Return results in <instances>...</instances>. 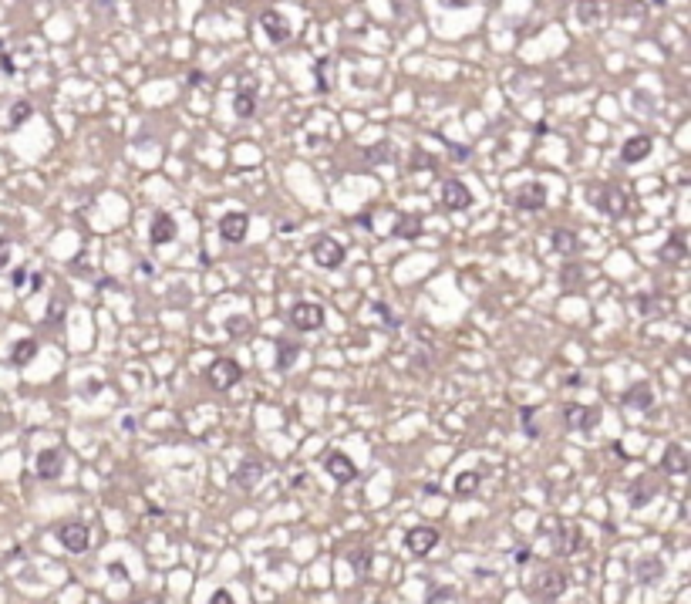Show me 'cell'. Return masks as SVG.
I'll list each match as a JSON object with an SVG mask.
<instances>
[{
  "label": "cell",
  "instance_id": "obj_5",
  "mask_svg": "<svg viewBox=\"0 0 691 604\" xmlns=\"http://www.w3.org/2000/svg\"><path fill=\"white\" fill-rule=\"evenodd\" d=\"M597 418H600V412L590 409V405H577V402L563 405V422H567V429H573V433H590L597 425Z\"/></svg>",
  "mask_w": 691,
  "mask_h": 604
},
{
  "label": "cell",
  "instance_id": "obj_34",
  "mask_svg": "<svg viewBox=\"0 0 691 604\" xmlns=\"http://www.w3.org/2000/svg\"><path fill=\"white\" fill-rule=\"evenodd\" d=\"M432 166H435V159L425 155L422 149H415V152H412V169H432Z\"/></svg>",
  "mask_w": 691,
  "mask_h": 604
},
{
  "label": "cell",
  "instance_id": "obj_10",
  "mask_svg": "<svg viewBox=\"0 0 691 604\" xmlns=\"http://www.w3.org/2000/svg\"><path fill=\"white\" fill-rule=\"evenodd\" d=\"M442 206L452 210V213L469 210V206H472V193H469V186H465L462 179H446V186H442Z\"/></svg>",
  "mask_w": 691,
  "mask_h": 604
},
{
  "label": "cell",
  "instance_id": "obj_31",
  "mask_svg": "<svg viewBox=\"0 0 691 604\" xmlns=\"http://www.w3.org/2000/svg\"><path fill=\"white\" fill-rule=\"evenodd\" d=\"M31 102H17L14 109H11V125H24L27 119H31Z\"/></svg>",
  "mask_w": 691,
  "mask_h": 604
},
{
  "label": "cell",
  "instance_id": "obj_21",
  "mask_svg": "<svg viewBox=\"0 0 691 604\" xmlns=\"http://www.w3.org/2000/svg\"><path fill=\"white\" fill-rule=\"evenodd\" d=\"M391 233H395L398 240H418V236H422V217H418V213H398Z\"/></svg>",
  "mask_w": 691,
  "mask_h": 604
},
{
  "label": "cell",
  "instance_id": "obj_36",
  "mask_svg": "<svg viewBox=\"0 0 691 604\" xmlns=\"http://www.w3.org/2000/svg\"><path fill=\"white\" fill-rule=\"evenodd\" d=\"M209 604H236L233 601V594L226 588H219V591H213V598H209Z\"/></svg>",
  "mask_w": 691,
  "mask_h": 604
},
{
  "label": "cell",
  "instance_id": "obj_12",
  "mask_svg": "<svg viewBox=\"0 0 691 604\" xmlns=\"http://www.w3.org/2000/svg\"><path fill=\"white\" fill-rule=\"evenodd\" d=\"M405 547L412 550L415 557H425L429 550H435V547H439V530H432V527H412L408 533H405Z\"/></svg>",
  "mask_w": 691,
  "mask_h": 604
},
{
  "label": "cell",
  "instance_id": "obj_7",
  "mask_svg": "<svg viewBox=\"0 0 691 604\" xmlns=\"http://www.w3.org/2000/svg\"><path fill=\"white\" fill-rule=\"evenodd\" d=\"M246 230H250V217L240 213V210H233V213H223V217H219V236H223L226 243H243Z\"/></svg>",
  "mask_w": 691,
  "mask_h": 604
},
{
  "label": "cell",
  "instance_id": "obj_30",
  "mask_svg": "<svg viewBox=\"0 0 691 604\" xmlns=\"http://www.w3.org/2000/svg\"><path fill=\"white\" fill-rule=\"evenodd\" d=\"M331 64H334V58H321V61H317V68H314V78H317V92H331V78H327Z\"/></svg>",
  "mask_w": 691,
  "mask_h": 604
},
{
  "label": "cell",
  "instance_id": "obj_14",
  "mask_svg": "<svg viewBox=\"0 0 691 604\" xmlns=\"http://www.w3.org/2000/svg\"><path fill=\"white\" fill-rule=\"evenodd\" d=\"M516 210H522V213H537V210H543L546 206V186L543 183H526V186L516 189Z\"/></svg>",
  "mask_w": 691,
  "mask_h": 604
},
{
  "label": "cell",
  "instance_id": "obj_15",
  "mask_svg": "<svg viewBox=\"0 0 691 604\" xmlns=\"http://www.w3.org/2000/svg\"><path fill=\"white\" fill-rule=\"evenodd\" d=\"M661 469L668 473V476H685L691 469V459H688V449L681 446V442H671L664 456H661Z\"/></svg>",
  "mask_w": 691,
  "mask_h": 604
},
{
  "label": "cell",
  "instance_id": "obj_16",
  "mask_svg": "<svg viewBox=\"0 0 691 604\" xmlns=\"http://www.w3.org/2000/svg\"><path fill=\"white\" fill-rule=\"evenodd\" d=\"M651 149H654V139H651V135H630V139L624 142V149H620V162H624V166H637V162H644L647 155H651Z\"/></svg>",
  "mask_w": 691,
  "mask_h": 604
},
{
  "label": "cell",
  "instance_id": "obj_25",
  "mask_svg": "<svg viewBox=\"0 0 691 604\" xmlns=\"http://www.w3.org/2000/svg\"><path fill=\"white\" fill-rule=\"evenodd\" d=\"M37 355V341L34 338H24V341H17L14 348H11V365H17V368H24L31 358Z\"/></svg>",
  "mask_w": 691,
  "mask_h": 604
},
{
  "label": "cell",
  "instance_id": "obj_3",
  "mask_svg": "<svg viewBox=\"0 0 691 604\" xmlns=\"http://www.w3.org/2000/svg\"><path fill=\"white\" fill-rule=\"evenodd\" d=\"M240 378H243V368H240L233 358H216L213 365L206 368V382H209L216 392H230Z\"/></svg>",
  "mask_w": 691,
  "mask_h": 604
},
{
  "label": "cell",
  "instance_id": "obj_32",
  "mask_svg": "<svg viewBox=\"0 0 691 604\" xmlns=\"http://www.w3.org/2000/svg\"><path fill=\"white\" fill-rule=\"evenodd\" d=\"M520 418H522V433L530 435V439H537L539 429L533 425V418H537V409H520Z\"/></svg>",
  "mask_w": 691,
  "mask_h": 604
},
{
  "label": "cell",
  "instance_id": "obj_27",
  "mask_svg": "<svg viewBox=\"0 0 691 604\" xmlns=\"http://www.w3.org/2000/svg\"><path fill=\"white\" fill-rule=\"evenodd\" d=\"M577 247H580V240H577V233L573 230H553V250L556 253H577Z\"/></svg>",
  "mask_w": 691,
  "mask_h": 604
},
{
  "label": "cell",
  "instance_id": "obj_20",
  "mask_svg": "<svg viewBox=\"0 0 691 604\" xmlns=\"http://www.w3.org/2000/svg\"><path fill=\"white\" fill-rule=\"evenodd\" d=\"M634 577H637V584L651 588V584H658L661 577H664V564H661L658 557H637V564H634Z\"/></svg>",
  "mask_w": 691,
  "mask_h": 604
},
{
  "label": "cell",
  "instance_id": "obj_33",
  "mask_svg": "<svg viewBox=\"0 0 691 604\" xmlns=\"http://www.w3.org/2000/svg\"><path fill=\"white\" fill-rule=\"evenodd\" d=\"M371 308H374V310H378V314H381V321H384V325H388V327H398V325H401V321H398V318H395V314H391V308H388L384 301H374Z\"/></svg>",
  "mask_w": 691,
  "mask_h": 604
},
{
  "label": "cell",
  "instance_id": "obj_1",
  "mask_svg": "<svg viewBox=\"0 0 691 604\" xmlns=\"http://www.w3.org/2000/svg\"><path fill=\"white\" fill-rule=\"evenodd\" d=\"M594 206H597L604 217H611V219H620L624 213H628V193L620 186H614V183H604V186L594 189Z\"/></svg>",
  "mask_w": 691,
  "mask_h": 604
},
{
  "label": "cell",
  "instance_id": "obj_6",
  "mask_svg": "<svg viewBox=\"0 0 691 604\" xmlns=\"http://www.w3.org/2000/svg\"><path fill=\"white\" fill-rule=\"evenodd\" d=\"M324 469H327V476H334V483H351L354 476H357V466H354V459L348 456V452H341V449H334V452H327L324 456Z\"/></svg>",
  "mask_w": 691,
  "mask_h": 604
},
{
  "label": "cell",
  "instance_id": "obj_29",
  "mask_svg": "<svg viewBox=\"0 0 691 604\" xmlns=\"http://www.w3.org/2000/svg\"><path fill=\"white\" fill-rule=\"evenodd\" d=\"M439 139L446 142L448 159H452V162H469V159H472V149H469V145H462V142H452V139H446V135H439Z\"/></svg>",
  "mask_w": 691,
  "mask_h": 604
},
{
  "label": "cell",
  "instance_id": "obj_8",
  "mask_svg": "<svg viewBox=\"0 0 691 604\" xmlns=\"http://www.w3.org/2000/svg\"><path fill=\"white\" fill-rule=\"evenodd\" d=\"M58 540H61L64 550L81 554V550H88V543H92V530L85 527V524H61V527H58Z\"/></svg>",
  "mask_w": 691,
  "mask_h": 604
},
{
  "label": "cell",
  "instance_id": "obj_39",
  "mask_svg": "<svg viewBox=\"0 0 691 604\" xmlns=\"http://www.w3.org/2000/svg\"><path fill=\"white\" fill-rule=\"evenodd\" d=\"M7 260H11V243H7V240H0V270L7 267Z\"/></svg>",
  "mask_w": 691,
  "mask_h": 604
},
{
  "label": "cell",
  "instance_id": "obj_26",
  "mask_svg": "<svg viewBox=\"0 0 691 604\" xmlns=\"http://www.w3.org/2000/svg\"><path fill=\"white\" fill-rule=\"evenodd\" d=\"M479 483H482V473H479V469H465V473L455 476V493H459V496H472L479 490Z\"/></svg>",
  "mask_w": 691,
  "mask_h": 604
},
{
  "label": "cell",
  "instance_id": "obj_13",
  "mask_svg": "<svg viewBox=\"0 0 691 604\" xmlns=\"http://www.w3.org/2000/svg\"><path fill=\"white\" fill-rule=\"evenodd\" d=\"M620 405L630 409V412H647V409L654 405V388H651V382H634V385L620 395Z\"/></svg>",
  "mask_w": 691,
  "mask_h": 604
},
{
  "label": "cell",
  "instance_id": "obj_2",
  "mask_svg": "<svg viewBox=\"0 0 691 604\" xmlns=\"http://www.w3.org/2000/svg\"><path fill=\"white\" fill-rule=\"evenodd\" d=\"M310 257H314V264L324 267V270H338L341 264H344V247H341V240H334V236H317L314 243H310Z\"/></svg>",
  "mask_w": 691,
  "mask_h": 604
},
{
  "label": "cell",
  "instance_id": "obj_35",
  "mask_svg": "<svg viewBox=\"0 0 691 604\" xmlns=\"http://www.w3.org/2000/svg\"><path fill=\"white\" fill-rule=\"evenodd\" d=\"M597 11H600L597 4H580V7H577V14H580L584 24H594V20H597Z\"/></svg>",
  "mask_w": 691,
  "mask_h": 604
},
{
  "label": "cell",
  "instance_id": "obj_17",
  "mask_svg": "<svg viewBox=\"0 0 691 604\" xmlns=\"http://www.w3.org/2000/svg\"><path fill=\"white\" fill-rule=\"evenodd\" d=\"M176 240V219L169 213H155L152 223H149V243L152 247H166Z\"/></svg>",
  "mask_w": 691,
  "mask_h": 604
},
{
  "label": "cell",
  "instance_id": "obj_38",
  "mask_svg": "<svg viewBox=\"0 0 691 604\" xmlns=\"http://www.w3.org/2000/svg\"><path fill=\"white\" fill-rule=\"evenodd\" d=\"M61 318H64V301H54V304H51V318H47V321H51V325H58Z\"/></svg>",
  "mask_w": 691,
  "mask_h": 604
},
{
  "label": "cell",
  "instance_id": "obj_28",
  "mask_svg": "<svg viewBox=\"0 0 691 604\" xmlns=\"http://www.w3.org/2000/svg\"><path fill=\"white\" fill-rule=\"evenodd\" d=\"M233 111L240 115V119H250L253 111H257V95L253 92H240L233 98Z\"/></svg>",
  "mask_w": 691,
  "mask_h": 604
},
{
  "label": "cell",
  "instance_id": "obj_23",
  "mask_svg": "<svg viewBox=\"0 0 691 604\" xmlns=\"http://www.w3.org/2000/svg\"><path fill=\"white\" fill-rule=\"evenodd\" d=\"M300 358V344L297 341H276V368L280 372H287V368H293V361Z\"/></svg>",
  "mask_w": 691,
  "mask_h": 604
},
{
  "label": "cell",
  "instance_id": "obj_43",
  "mask_svg": "<svg viewBox=\"0 0 691 604\" xmlns=\"http://www.w3.org/2000/svg\"><path fill=\"white\" fill-rule=\"evenodd\" d=\"M351 564L357 571H365V554H351Z\"/></svg>",
  "mask_w": 691,
  "mask_h": 604
},
{
  "label": "cell",
  "instance_id": "obj_40",
  "mask_svg": "<svg viewBox=\"0 0 691 604\" xmlns=\"http://www.w3.org/2000/svg\"><path fill=\"white\" fill-rule=\"evenodd\" d=\"M0 68H4V75H14V64H11L7 54H0Z\"/></svg>",
  "mask_w": 691,
  "mask_h": 604
},
{
  "label": "cell",
  "instance_id": "obj_37",
  "mask_svg": "<svg viewBox=\"0 0 691 604\" xmlns=\"http://www.w3.org/2000/svg\"><path fill=\"white\" fill-rule=\"evenodd\" d=\"M384 152H388V145H374V149H371V152H365V155H368V162H384V159H388Z\"/></svg>",
  "mask_w": 691,
  "mask_h": 604
},
{
  "label": "cell",
  "instance_id": "obj_4",
  "mask_svg": "<svg viewBox=\"0 0 691 604\" xmlns=\"http://www.w3.org/2000/svg\"><path fill=\"white\" fill-rule=\"evenodd\" d=\"M291 325L297 331H317L324 327V308L314 301H297L291 308Z\"/></svg>",
  "mask_w": 691,
  "mask_h": 604
},
{
  "label": "cell",
  "instance_id": "obj_22",
  "mask_svg": "<svg viewBox=\"0 0 691 604\" xmlns=\"http://www.w3.org/2000/svg\"><path fill=\"white\" fill-rule=\"evenodd\" d=\"M658 257H661V260H671V264L685 260V257H688V243H685V233H671V240H668V243H664V247L658 250Z\"/></svg>",
  "mask_w": 691,
  "mask_h": 604
},
{
  "label": "cell",
  "instance_id": "obj_24",
  "mask_svg": "<svg viewBox=\"0 0 691 604\" xmlns=\"http://www.w3.org/2000/svg\"><path fill=\"white\" fill-rule=\"evenodd\" d=\"M658 493V483L654 480H637L634 486H630V507L634 510H641V507H647V500Z\"/></svg>",
  "mask_w": 691,
  "mask_h": 604
},
{
  "label": "cell",
  "instance_id": "obj_18",
  "mask_svg": "<svg viewBox=\"0 0 691 604\" xmlns=\"http://www.w3.org/2000/svg\"><path fill=\"white\" fill-rule=\"evenodd\" d=\"M260 28H263V34L270 37V44H283V41L291 37V24H287V17H280L276 11H263V14H260Z\"/></svg>",
  "mask_w": 691,
  "mask_h": 604
},
{
  "label": "cell",
  "instance_id": "obj_42",
  "mask_svg": "<svg viewBox=\"0 0 691 604\" xmlns=\"http://www.w3.org/2000/svg\"><path fill=\"white\" fill-rule=\"evenodd\" d=\"M41 287H44V277H41V274H34V277H31V291H34V294H37Z\"/></svg>",
  "mask_w": 691,
  "mask_h": 604
},
{
  "label": "cell",
  "instance_id": "obj_9",
  "mask_svg": "<svg viewBox=\"0 0 691 604\" xmlns=\"http://www.w3.org/2000/svg\"><path fill=\"white\" fill-rule=\"evenodd\" d=\"M34 469L41 480H58L64 469V449L61 446H51V449H41L37 459H34Z\"/></svg>",
  "mask_w": 691,
  "mask_h": 604
},
{
  "label": "cell",
  "instance_id": "obj_19",
  "mask_svg": "<svg viewBox=\"0 0 691 604\" xmlns=\"http://www.w3.org/2000/svg\"><path fill=\"white\" fill-rule=\"evenodd\" d=\"M263 473H267V466H263L260 459H243V463L236 466V473H233V483H236L240 490H253V486L263 480Z\"/></svg>",
  "mask_w": 691,
  "mask_h": 604
},
{
  "label": "cell",
  "instance_id": "obj_44",
  "mask_svg": "<svg viewBox=\"0 0 691 604\" xmlns=\"http://www.w3.org/2000/svg\"><path fill=\"white\" fill-rule=\"evenodd\" d=\"M189 85H206V78H202L200 71H192V75H189Z\"/></svg>",
  "mask_w": 691,
  "mask_h": 604
},
{
  "label": "cell",
  "instance_id": "obj_41",
  "mask_svg": "<svg viewBox=\"0 0 691 604\" xmlns=\"http://www.w3.org/2000/svg\"><path fill=\"white\" fill-rule=\"evenodd\" d=\"M24 280H27V270H24V267L14 270V287H24Z\"/></svg>",
  "mask_w": 691,
  "mask_h": 604
},
{
  "label": "cell",
  "instance_id": "obj_11",
  "mask_svg": "<svg viewBox=\"0 0 691 604\" xmlns=\"http://www.w3.org/2000/svg\"><path fill=\"white\" fill-rule=\"evenodd\" d=\"M567 591V571H556V567H546V571L539 574L537 581V594L543 601H556L560 594Z\"/></svg>",
  "mask_w": 691,
  "mask_h": 604
}]
</instances>
